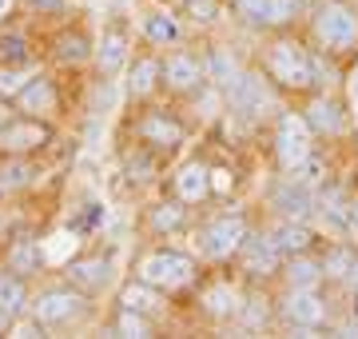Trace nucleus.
I'll list each match as a JSON object with an SVG mask.
<instances>
[{
  "label": "nucleus",
  "instance_id": "f257e3e1",
  "mask_svg": "<svg viewBox=\"0 0 358 339\" xmlns=\"http://www.w3.org/2000/svg\"><path fill=\"white\" fill-rule=\"evenodd\" d=\"M267 76L279 84V88H291V92H303L315 84V60H310L307 48H299L294 40H275L267 48Z\"/></svg>",
  "mask_w": 358,
  "mask_h": 339
},
{
  "label": "nucleus",
  "instance_id": "f03ea898",
  "mask_svg": "<svg viewBox=\"0 0 358 339\" xmlns=\"http://www.w3.org/2000/svg\"><path fill=\"white\" fill-rule=\"evenodd\" d=\"M315 36L331 53H350L358 44V13L343 0H327L315 13Z\"/></svg>",
  "mask_w": 358,
  "mask_h": 339
},
{
  "label": "nucleus",
  "instance_id": "7ed1b4c3",
  "mask_svg": "<svg viewBox=\"0 0 358 339\" xmlns=\"http://www.w3.org/2000/svg\"><path fill=\"white\" fill-rule=\"evenodd\" d=\"M140 279H148L159 291H179L195 279V260L187 251H152L140 260Z\"/></svg>",
  "mask_w": 358,
  "mask_h": 339
},
{
  "label": "nucleus",
  "instance_id": "20e7f679",
  "mask_svg": "<svg viewBox=\"0 0 358 339\" xmlns=\"http://www.w3.org/2000/svg\"><path fill=\"white\" fill-rule=\"evenodd\" d=\"M315 152V128H310L307 116H282L279 128H275V160H279L287 172L303 168Z\"/></svg>",
  "mask_w": 358,
  "mask_h": 339
},
{
  "label": "nucleus",
  "instance_id": "39448f33",
  "mask_svg": "<svg viewBox=\"0 0 358 339\" xmlns=\"http://www.w3.org/2000/svg\"><path fill=\"white\" fill-rule=\"evenodd\" d=\"M243 240H247V223L239 216H219V220H211L203 228L199 248H203L207 260H227V256H235L243 248Z\"/></svg>",
  "mask_w": 358,
  "mask_h": 339
},
{
  "label": "nucleus",
  "instance_id": "423d86ee",
  "mask_svg": "<svg viewBox=\"0 0 358 339\" xmlns=\"http://www.w3.org/2000/svg\"><path fill=\"white\" fill-rule=\"evenodd\" d=\"M282 315L294 327H322V319H327V300L319 296V287H291V296L282 303Z\"/></svg>",
  "mask_w": 358,
  "mask_h": 339
},
{
  "label": "nucleus",
  "instance_id": "0eeeda50",
  "mask_svg": "<svg viewBox=\"0 0 358 339\" xmlns=\"http://www.w3.org/2000/svg\"><path fill=\"white\" fill-rule=\"evenodd\" d=\"M80 312H84V300H80L76 291H44V296L32 303V315H36V324H44V327L72 324Z\"/></svg>",
  "mask_w": 358,
  "mask_h": 339
},
{
  "label": "nucleus",
  "instance_id": "6e6552de",
  "mask_svg": "<svg viewBox=\"0 0 358 339\" xmlns=\"http://www.w3.org/2000/svg\"><path fill=\"white\" fill-rule=\"evenodd\" d=\"M235 13L255 28L287 25V20H294V13H299V0H235Z\"/></svg>",
  "mask_w": 358,
  "mask_h": 339
},
{
  "label": "nucleus",
  "instance_id": "1a4fd4ad",
  "mask_svg": "<svg viewBox=\"0 0 358 339\" xmlns=\"http://www.w3.org/2000/svg\"><path fill=\"white\" fill-rule=\"evenodd\" d=\"M171 192H176L179 204H199V200H207V192H211V168H203V164L187 160V164L176 172Z\"/></svg>",
  "mask_w": 358,
  "mask_h": 339
},
{
  "label": "nucleus",
  "instance_id": "9d476101",
  "mask_svg": "<svg viewBox=\"0 0 358 339\" xmlns=\"http://www.w3.org/2000/svg\"><path fill=\"white\" fill-rule=\"evenodd\" d=\"M279 260H282V251L275 248V240H271V235H247V240H243V272L247 275L279 272Z\"/></svg>",
  "mask_w": 358,
  "mask_h": 339
},
{
  "label": "nucleus",
  "instance_id": "9b49d317",
  "mask_svg": "<svg viewBox=\"0 0 358 339\" xmlns=\"http://www.w3.org/2000/svg\"><path fill=\"white\" fill-rule=\"evenodd\" d=\"M44 140H48V128L36 120H20V124L0 128V152H32Z\"/></svg>",
  "mask_w": 358,
  "mask_h": 339
},
{
  "label": "nucleus",
  "instance_id": "f8f14e48",
  "mask_svg": "<svg viewBox=\"0 0 358 339\" xmlns=\"http://www.w3.org/2000/svg\"><path fill=\"white\" fill-rule=\"evenodd\" d=\"M227 96H231V104L239 108V112H259V108H267L271 104V96L267 88H263V80L255 76H243V72H235V80L227 84Z\"/></svg>",
  "mask_w": 358,
  "mask_h": 339
},
{
  "label": "nucleus",
  "instance_id": "ddd939ff",
  "mask_svg": "<svg viewBox=\"0 0 358 339\" xmlns=\"http://www.w3.org/2000/svg\"><path fill=\"white\" fill-rule=\"evenodd\" d=\"M164 80L176 92H195V88H199V80H203V68H199L195 56L176 53V56H167V60H164Z\"/></svg>",
  "mask_w": 358,
  "mask_h": 339
},
{
  "label": "nucleus",
  "instance_id": "4468645a",
  "mask_svg": "<svg viewBox=\"0 0 358 339\" xmlns=\"http://www.w3.org/2000/svg\"><path fill=\"white\" fill-rule=\"evenodd\" d=\"M275 208H279L282 220H307L315 200H310L307 184H282L279 192H275Z\"/></svg>",
  "mask_w": 358,
  "mask_h": 339
},
{
  "label": "nucleus",
  "instance_id": "2eb2a0df",
  "mask_svg": "<svg viewBox=\"0 0 358 339\" xmlns=\"http://www.w3.org/2000/svg\"><path fill=\"white\" fill-rule=\"evenodd\" d=\"M120 307H131V312H143V315H159L164 312V300H159V287H152L148 279H136L120 291Z\"/></svg>",
  "mask_w": 358,
  "mask_h": 339
},
{
  "label": "nucleus",
  "instance_id": "dca6fc26",
  "mask_svg": "<svg viewBox=\"0 0 358 339\" xmlns=\"http://www.w3.org/2000/svg\"><path fill=\"white\" fill-rule=\"evenodd\" d=\"M282 275H287V284L291 287H319V279L327 275V268H322V260H315V256H307V251H299V256H287Z\"/></svg>",
  "mask_w": 358,
  "mask_h": 339
},
{
  "label": "nucleus",
  "instance_id": "f3484780",
  "mask_svg": "<svg viewBox=\"0 0 358 339\" xmlns=\"http://www.w3.org/2000/svg\"><path fill=\"white\" fill-rule=\"evenodd\" d=\"M271 240H275V248L282 251V256H299V251L310 248V240H315V232H310L303 220H282L275 232H271Z\"/></svg>",
  "mask_w": 358,
  "mask_h": 339
},
{
  "label": "nucleus",
  "instance_id": "a211bd4d",
  "mask_svg": "<svg viewBox=\"0 0 358 339\" xmlns=\"http://www.w3.org/2000/svg\"><path fill=\"white\" fill-rule=\"evenodd\" d=\"M307 120H310V128H315V136H334V132L343 128V104L338 100H331V96H319L315 104L307 108Z\"/></svg>",
  "mask_w": 358,
  "mask_h": 339
},
{
  "label": "nucleus",
  "instance_id": "6ab92c4d",
  "mask_svg": "<svg viewBox=\"0 0 358 339\" xmlns=\"http://www.w3.org/2000/svg\"><path fill=\"white\" fill-rule=\"evenodd\" d=\"M140 132H143V140H148V144H159V148H176V144L183 140V128H179L171 116H159V112L143 116Z\"/></svg>",
  "mask_w": 358,
  "mask_h": 339
},
{
  "label": "nucleus",
  "instance_id": "aec40b11",
  "mask_svg": "<svg viewBox=\"0 0 358 339\" xmlns=\"http://www.w3.org/2000/svg\"><path fill=\"white\" fill-rule=\"evenodd\" d=\"M96 60H100L103 72H115V68H124V60H128V36H124V32H115V28H108V32L100 36Z\"/></svg>",
  "mask_w": 358,
  "mask_h": 339
},
{
  "label": "nucleus",
  "instance_id": "412c9836",
  "mask_svg": "<svg viewBox=\"0 0 358 339\" xmlns=\"http://www.w3.org/2000/svg\"><path fill=\"white\" fill-rule=\"evenodd\" d=\"M143 36L152 40V44H176L179 40V20L171 13H148L143 16Z\"/></svg>",
  "mask_w": 358,
  "mask_h": 339
},
{
  "label": "nucleus",
  "instance_id": "4be33fe9",
  "mask_svg": "<svg viewBox=\"0 0 358 339\" xmlns=\"http://www.w3.org/2000/svg\"><path fill=\"white\" fill-rule=\"evenodd\" d=\"M159 76H164V64H155L152 56H143V60L131 64L128 92H131V96H148V92H155V80H159Z\"/></svg>",
  "mask_w": 358,
  "mask_h": 339
},
{
  "label": "nucleus",
  "instance_id": "5701e85b",
  "mask_svg": "<svg viewBox=\"0 0 358 339\" xmlns=\"http://www.w3.org/2000/svg\"><path fill=\"white\" fill-rule=\"evenodd\" d=\"M80 240H76V228H64V232H52L48 240H44V260L48 263H68L72 256H76Z\"/></svg>",
  "mask_w": 358,
  "mask_h": 339
},
{
  "label": "nucleus",
  "instance_id": "b1692460",
  "mask_svg": "<svg viewBox=\"0 0 358 339\" xmlns=\"http://www.w3.org/2000/svg\"><path fill=\"white\" fill-rule=\"evenodd\" d=\"M203 307H207V315H215V319H231V315L239 312V300H235V291H231L227 284H215V287H207Z\"/></svg>",
  "mask_w": 358,
  "mask_h": 339
},
{
  "label": "nucleus",
  "instance_id": "393cba45",
  "mask_svg": "<svg viewBox=\"0 0 358 339\" xmlns=\"http://www.w3.org/2000/svg\"><path fill=\"white\" fill-rule=\"evenodd\" d=\"M52 100H56V92H52L48 80H32V84H24V92H20V108H24V112H48Z\"/></svg>",
  "mask_w": 358,
  "mask_h": 339
},
{
  "label": "nucleus",
  "instance_id": "a878e982",
  "mask_svg": "<svg viewBox=\"0 0 358 339\" xmlns=\"http://www.w3.org/2000/svg\"><path fill=\"white\" fill-rule=\"evenodd\" d=\"M20 312H24V287H20V279L0 275V315L8 319V315H20Z\"/></svg>",
  "mask_w": 358,
  "mask_h": 339
},
{
  "label": "nucleus",
  "instance_id": "bb28decb",
  "mask_svg": "<svg viewBox=\"0 0 358 339\" xmlns=\"http://www.w3.org/2000/svg\"><path fill=\"white\" fill-rule=\"evenodd\" d=\"M115 331H120V335H131V339L152 335V315L131 312V307H120V315H115Z\"/></svg>",
  "mask_w": 358,
  "mask_h": 339
},
{
  "label": "nucleus",
  "instance_id": "cd10ccee",
  "mask_svg": "<svg viewBox=\"0 0 358 339\" xmlns=\"http://www.w3.org/2000/svg\"><path fill=\"white\" fill-rule=\"evenodd\" d=\"M72 279L84 287H100L108 284V263L103 260H84V263H72Z\"/></svg>",
  "mask_w": 358,
  "mask_h": 339
},
{
  "label": "nucleus",
  "instance_id": "c85d7f7f",
  "mask_svg": "<svg viewBox=\"0 0 358 339\" xmlns=\"http://www.w3.org/2000/svg\"><path fill=\"white\" fill-rule=\"evenodd\" d=\"M179 223H183V208L179 204H155V212H152L155 232H176Z\"/></svg>",
  "mask_w": 358,
  "mask_h": 339
},
{
  "label": "nucleus",
  "instance_id": "c756f323",
  "mask_svg": "<svg viewBox=\"0 0 358 339\" xmlns=\"http://www.w3.org/2000/svg\"><path fill=\"white\" fill-rule=\"evenodd\" d=\"M32 180V168L28 164H8V168L0 172V188H24Z\"/></svg>",
  "mask_w": 358,
  "mask_h": 339
},
{
  "label": "nucleus",
  "instance_id": "7c9ffc66",
  "mask_svg": "<svg viewBox=\"0 0 358 339\" xmlns=\"http://www.w3.org/2000/svg\"><path fill=\"white\" fill-rule=\"evenodd\" d=\"M88 53H92V44L84 36H76V32L60 40V56H64V60H84Z\"/></svg>",
  "mask_w": 358,
  "mask_h": 339
},
{
  "label": "nucleus",
  "instance_id": "2f4dec72",
  "mask_svg": "<svg viewBox=\"0 0 358 339\" xmlns=\"http://www.w3.org/2000/svg\"><path fill=\"white\" fill-rule=\"evenodd\" d=\"M20 92H24V72L0 68V96H20Z\"/></svg>",
  "mask_w": 358,
  "mask_h": 339
},
{
  "label": "nucleus",
  "instance_id": "473e14b6",
  "mask_svg": "<svg viewBox=\"0 0 358 339\" xmlns=\"http://www.w3.org/2000/svg\"><path fill=\"white\" fill-rule=\"evenodd\" d=\"M350 260H355V256H350V251L334 248L331 256H327V260H322V268H327V275H343V279H346V272H350Z\"/></svg>",
  "mask_w": 358,
  "mask_h": 339
},
{
  "label": "nucleus",
  "instance_id": "72a5a7b5",
  "mask_svg": "<svg viewBox=\"0 0 358 339\" xmlns=\"http://www.w3.org/2000/svg\"><path fill=\"white\" fill-rule=\"evenodd\" d=\"M103 223V204H84V212H80V220H76V228H100Z\"/></svg>",
  "mask_w": 358,
  "mask_h": 339
},
{
  "label": "nucleus",
  "instance_id": "f704fd0d",
  "mask_svg": "<svg viewBox=\"0 0 358 339\" xmlns=\"http://www.w3.org/2000/svg\"><path fill=\"white\" fill-rule=\"evenodd\" d=\"M231 188H235V176H231L227 168H211V192H219V196H227Z\"/></svg>",
  "mask_w": 358,
  "mask_h": 339
},
{
  "label": "nucleus",
  "instance_id": "c9c22d12",
  "mask_svg": "<svg viewBox=\"0 0 358 339\" xmlns=\"http://www.w3.org/2000/svg\"><path fill=\"white\" fill-rule=\"evenodd\" d=\"M187 13H195V20H211L215 16V0H187Z\"/></svg>",
  "mask_w": 358,
  "mask_h": 339
},
{
  "label": "nucleus",
  "instance_id": "e433bc0d",
  "mask_svg": "<svg viewBox=\"0 0 358 339\" xmlns=\"http://www.w3.org/2000/svg\"><path fill=\"white\" fill-rule=\"evenodd\" d=\"M36 263V251L28 248V244H16L13 248V268H32Z\"/></svg>",
  "mask_w": 358,
  "mask_h": 339
},
{
  "label": "nucleus",
  "instance_id": "4c0bfd02",
  "mask_svg": "<svg viewBox=\"0 0 358 339\" xmlns=\"http://www.w3.org/2000/svg\"><path fill=\"white\" fill-rule=\"evenodd\" d=\"M346 284H350V287H358V256L350 260V272H346Z\"/></svg>",
  "mask_w": 358,
  "mask_h": 339
},
{
  "label": "nucleus",
  "instance_id": "58836bf2",
  "mask_svg": "<svg viewBox=\"0 0 358 339\" xmlns=\"http://www.w3.org/2000/svg\"><path fill=\"white\" fill-rule=\"evenodd\" d=\"M8 8H13V0H0V16H8Z\"/></svg>",
  "mask_w": 358,
  "mask_h": 339
},
{
  "label": "nucleus",
  "instance_id": "ea45409f",
  "mask_svg": "<svg viewBox=\"0 0 358 339\" xmlns=\"http://www.w3.org/2000/svg\"><path fill=\"white\" fill-rule=\"evenodd\" d=\"M350 223H355V228H358V204H355V208H350Z\"/></svg>",
  "mask_w": 358,
  "mask_h": 339
},
{
  "label": "nucleus",
  "instance_id": "a19ab883",
  "mask_svg": "<svg viewBox=\"0 0 358 339\" xmlns=\"http://www.w3.org/2000/svg\"><path fill=\"white\" fill-rule=\"evenodd\" d=\"M355 96H358V84H355Z\"/></svg>",
  "mask_w": 358,
  "mask_h": 339
},
{
  "label": "nucleus",
  "instance_id": "79ce46f5",
  "mask_svg": "<svg viewBox=\"0 0 358 339\" xmlns=\"http://www.w3.org/2000/svg\"><path fill=\"white\" fill-rule=\"evenodd\" d=\"M0 319H4V315H0Z\"/></svg>",
  "mask_w": 358,
  "mask_h": 339
}]
</instances>
